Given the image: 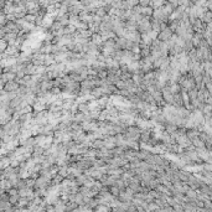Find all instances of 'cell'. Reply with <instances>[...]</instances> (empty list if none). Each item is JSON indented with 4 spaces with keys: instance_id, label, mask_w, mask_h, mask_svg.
<instances>
[{
    "instance_id": "obj_49",
    "label": "cell",
    "mask_w": 212,
    "mask_h": 212,
    "mask_svg": "<svg viewBox=\"0 0 212 212\" xmlns=\"http://www.w3.org/2000/svg\"><path fill=\"white\" fill-rule=\"evenodd\" d=\"M3 145V142H2V139H0V146H2Z\"/></svg>"
},
{
    "instance_id": "obj_13",
    "label": "cell",
    "mask_w": 212,
    "mask_h": 212,
    "mask_svg": "<svg viewBox=\"0 0 212 212\" xmlns=\"http://www.w3.org/2000/svg\"><path fill=\"white\" fill-rule=\"evenodd\" d=\"M89 93L92 94V97H93L94 99H98V98H101L102 95H103L102 87H94V88H92V89L89 91Z\"/></svg>"
},
{
    "instance_id": "obj_33",
    "label": "cell",
    "mask_w": 212,
    "mask_h": 212,
    "mask_svg": "<svg viewBox=\"0 0 212 212\" xmlns=\"http://www.w3.org/2000/svg\"><path fill=\"white\" fill-rule=\"evenodd\" d=\"M15 187L17 189V190H20V189H24V187H26V179H19L17 180V182H16V185H15Z\"/></svg>"
},
{
    "instance_id": "obj_4",
    "label": "cell",
    "mask_w": 212,
    "mask_h": 212,
    "mask_svg": "<svg viewBox=\"0 0 212 212\" xmlns=\"http://www.w3.org/2000/svg\"><path fill=\"white\" fill-rule=\"evenodd\" d=\"M174 34L172 32L169 27H166V29H164V30H160L159 32H158V40H160V41H167L169 38L171 37V35Z\"/></svg>"
},
{
    "instance_id": "obj_27",
    "label": "cell",
    "mask_w": 212,
    "mask_h": 212,
    "mask_svg": "<svg viewBox=\"0 0 212 212\" xmlns=\"http://www.w3.org/2000/svg\"><path fill=\"white\" fill-rule=\"evenodd\" d=\"M93 211H112L110 206L109 205H106V203H98L93 208Z\"/></svg>"
},
{
    "instance_id": "obj_44",
    "label": "cell",
    "mask_w": 212,
    "mask_h": 212,
    "mask_svg": "<svg viewBox=\"0 0 212 212\" xmlns=\"http://www.w3.org/2000/svg\"><path fill=\"white\" fill-rule=\"evenodd\" d=\"M166 2L172 6V8H176V6H179V2H178V0H166Z\"/></svg>"
},
{
    "instance_id": "obj_30",
    "label": "cell",
    "mask_w": 212,
    "mask_h": 212,
    "mask_svg": "<svg viewBox=\"0 0 212 212\" xmlns=\"http://www.w3.org/2000/svg\"><path fill=\"white\" fill-rule=\"evenodd\" d=\"M78 112L87 114V113L89 112V107H88V103H87V102H83V103H78Z\"/></svg>"
},
{
    "instance_id": "obj_25",
    "label": "cell",
    "mask_w": 212,
    "mask_h": 212,
    "mask_svg": "<svg viewBox=\"0 0 212 212\" xmlns=\"http://www.w3.org/2000/svg\"><path fill=\"white\" fill-rule=\"evenodd\" d=\"M104 146V140L103 139H95V140H93L92 142V145H91V148H93V149H101V148H103Z\"/></svg>"
},
{
    "instance_id": "obj_47",
    "label": "cell",
    "mask_w": 212,
    "mask_h": 212,
    "mask_svg": "<svg viewBox=\"0 0 212 212\" xmlns=\"http://www.w3.org/2000/svg\"><path fill=\"white\" fill-rule=\"evenodd\" d=\"M149 3H150V0H139L140 6H146V5H149Z\"/></svg>"
},
{
    "instance_id": "obj_22",
    "label": "cell",
    "mask_w": 212,
    "mask_h": 212,
    "mask_svg": "<svg viewBox=\"0 0 212 212\" xmlns=\"http://www.w3.org/2000/svg\"><path fill=\"white\" fill-rule=\"evenodd\" d=\"M185 195H186V197H187L190 201H192V200H195V199L197 197V190L189 189V190L185 192Z\"/></svg>"
},
{
    "instance_id": "obj_7",
    "label": "cell",
    "mask_w": 212,
    "mask_h": 212,
    "mask_svg": "<svg viewBox=\"0 0 212 212\" xmlns=\"http://www.w3.org/2000/svg\"><path fill=\"white\" fill-rule=\"evenodd\" d=\"M199 134H200V130H197L196 128H190V129H186L185 135H186L187 139L191 142V140H194V139L199 138Z\"/></svg>"
},
{
    "instance_id": "obj_36",
    "label": "cell",
    "mask_w": 212,
    "mask_h": 212,
    "mask_svg": "<svg viewBox=\"0 0 212 212\" xmlns=\"http://www.w3.org/2000/svg\"><path fill=\"white\" fill-rule=\"evenodd\" d=\"M24 19L27 21V23H31V24H35V19H36V15H32V14H26L24 16Z\"/></svg>"
},
{
    "instance_id": "obj_38",
    "label": "cell",
    "mask_w": 212,
    "mask_h": 212,
    "mask_svg": "<svg viewBox=\"0 0 212 212\" xmlns=\"http://www.w3.org/2000/svg\"><path fill=\"white\" fill-rule=\"evenodd\" d=\"M78 2L81 3V5H82L83 8H86V6H91V5H93L94 0H78Z\"/></svg>"
},
{
    "instance_id": "obj_39",
    "label": "cell",
    "mask_w": 212,
    "mask_h": 212,
    "mask_svg": "<svg viewBox=\"0 0 212 212\" xmlns=\"http://www.w3.org/2000/svg\"><path fill=\"white\" fill-rule=\"evenodd\" d=\"M34 186H35V179L34 178H26V187H31V189H34Z\"/></svg>"
},
{
    "instance_id": "obj_1",
    "label": "cell",
    "mask_w": 212,
    "mask_h": 212,
    "mask_svg": "<svg viewBox=\"0 0 212 212\" xmlns=\"http://www.w3.org/2000/svg\"><path fill=\"white\" fill-rule=\"evenodd\" d=\"M125 139H131V140H139V135H140V129L134 124V125H129L125 128V131L123 133Z\"/></svg>"
},
{
    "instance_id": "obj_21",
    "label": "cell",
    "mask_w": 212,
    "mask_h": 212,
    "mask_svg": "<svg viewBox=\"0 0 212 212\" xmlns=\"http://www.w3.org/2000/svg\"><path fill=\"white\" fill-rule=\"evenodd\" d=\"M99 112H101L99 108H95V109L89 110V112H88L89 118H91L92 120H98V118H99Z\"/></svg>"
},
{
    "instance_id": "obj_48",
    "label": "cell",
    "mask_w": 212,
    "mask_h": 212,
    "mask_svg": "<svg viewBox=\"0 0 212 212\" xmlns=\"http://www.w3.org/2000/svg\"><path fill=\"white\" fill-rule=\"evenodd\" d=\"M4 59V51H0V60Z\"/></svg>"
},
{
    "instance_id": "obj_19",
    "label": "cell",
    "mask_w": 212,
    "mask_h": 212,
    "mask_svg": "<svg viewBox=\"0 0 212 212\" xmlns=\"http://www.w3.org/2000/svg\"><path fill=\"white\" fill-rule=\"evenodd\" d=\"M55 206V211H66V202H63L61 199H59L56 201V203H53Z\"/></svg>"
},
{
    "instance_id": "obj_5",
    "label": "cell",
    "mask_w": 212,
    "mask_h": 212,
    "mask_svg": "<svg viewBox=\"0 0 212 212\" xmlns=\"http://www.w3.org/2000/svg\"><path fill=\"white\" fill-rule=\"evenodd\" d=\"M19 87H20V84H19V82L16 81V80H11V81H8V82H5V84H4V91L5 92H15Z\"/></svg>"
},
{
    "instance_id": "obj_17",
    "label": "cell",
    "mask_w": 212,
    "mask_h": 212,
    "mask_svg": "<svg viewBox=\"0 0 212 212\" xmlns=\"http://www.w3.org/2000/svg\"><path fill=\"white\" fill-rule=\"evenodd\" d=\"M55 56V61L56 62H65L66 59H67V51H63V52H59L53 55Z\"/></svg>"
},
{
    "instance_id": "obj_16",
    "label": "cell",
    "mask_w": 212,
    "mask_h": 212,
    "mask_svg": "<svg viewBox=\"0 0 212 212\" xmlns=\"http://www.w3.org/2000/svg\"><path fill=\"white\" fill-rule=\"evenodd\" d=\"M155 190H158L159 192H161V194H164V195H166V196H171V190H170L167 186L163 185V184H159V185L156 186Z\"/></svg>"
},
{
    "instance_id": "obj_32",
    "label": "cell",
    "mask_w": 212,
    "mask_h": 212,
    "mask_svg": "<svg viewBox=\"0 0 212 212\" xmlns=\"http://www.w3.org/2000/svg\"><path fill=\"white\" fill-rule=\"evenodd\" d=\"M192 49H194V45H192L191 40H187V41H185V44H184V46H182V51H185V52H189V51H191Z\"/></svg>"
},
{
    "instance_id": "obj_23",
    "label": "cell",
    "mask_w": 212,
    "mask_h": 212,
    "mask_svg": "<svg viewBox=\"0 0 212 212\" xmlns=\"http://www.w3.org/2000/svg\"><path fill=\"white\" fill-rule=\"evenodd\" d=\"M153 8L150 5H146V6H142V15L143 16H148V17H151L153 15Z\"/></svg>"
},
{
    "instance_id": "obj_40",
    "label": "cell",
    "mask_w": 212,
    "mask_h": 212,
    "mask_svg": "<svg viewBox=\"0 0 212 212\" xmlns=\"http://www.w3.org/2000/svg\"><path fill=\"white\" fill-rule=\"evenodd\" d=\"M50 92H51L53 95H57V97H59V95L61 94V92H62V89L59 88V87H52V88L50 89Z\"/></svg>"
},
{
    "instance_id": "obj_20",
    "label": "cell",
    "mask_w": 212,
    "mask_h": 212,
    "mask_svg": "<svg viewBox=\"0 0 212 212\" xmlns=\"http://www.w3.org/2000/svg\"><path fill=\"white\" fill-rule=\"evenodd\" d=\"M197 93H199V91H197L196 88H192V89L187 91V92H186V94H187V98H189V102H191V101H194V99H196V98H197Z\"/></svg>"
},
{
    "instance_id": "obj_11",
    "label": "cell",
    "mask_w": 212,
    "mask_h": 212,
    "mask_svg": "<svg viewBox=\"0 0 212 212\" xmlns=\"http://www.w3.org/2000/svg\"><path fill=\"white\" fill-rule=\"evenodd\" d=\"M176 113H178V115L179 117H181V118H189V115H190V110H187L186 108H185V106H181V107H176Z\"/></svg>"
},
{
    "instance_id": "obj_46",
    "label": "cell",
    "mask_w": 212,
    "mask_h": 212,
    "mask_svg": "<svg viewBox=\"0 0 212 212\" xmlns=\"http://www.w3.org/2000/svg\"><path fill=\"white\" fill-rule=\"evenodd\" d=\"M127 2L130 5V8H133V6H135V5L139 4V0H127Z\"/></svg>"
},
{
    "instance_id": "obj_3",
    "label": "cell",
    "mask_w": 212,
    "mask_h": 212,
    "mask_svg": "<svg viewBox=\"0 0 212 212\" xmlns=\"http://www.w3.org/2000/svg\"><path fill=\"white\" fill-rule=\"evenodd\" d=\"M128 40L133 41V42H137L139 44L140 40H142V34L138 31V30H133V31H125V35H124Z\"/></svg>"
},
{
    "instance_id": "obj_8",
    "label": "cell",
    "mask_w": 212,
    "mask_h": 212,
    "mask_svg": "<svg viewBox=\"0 0 212 212\" xmlns=\"http://www.w3.org/2000/svg\"><path fill=\"white\" fill-rule=\"evenodd\" d=\"M4 29L6 32H17L19 34V29H17V25L15 21H11V20H8L4 25Z\"/></svg>"
},
{
    "instance_id": "obj_42",
    "label": "cell",
    "mask_w": 212,
    "mask_h": 212,
    "mask_svg": "<svg viewBox=\"0 0 212 212\" xmlns=\"http://www.w3.org/2000/svg\"><path fill=\"white\" fill-rule=\"evenodd\" d=\"M8 20H6V14H4L3 11L0 13V25H5V23H6Z\"/></svg>"
},
{
    "instance_id": "obj_12",
    "label": "cell",
    "mask_w": 212,
    "mask_h": 212,
    "mask_svg": "<svg viewBox=\"0 0 212 212\" xmlns=\"http://www.w3.org/2000/svg\"><path fill=\"white\" fill-rule=\"evenodd\" d=\"M97 103H98V108L99 109H104L108 106V103H109V97H108V95H102L101 98L97 99Z\"/></svg>"
},
{
    "instance_id": "obj_24",
    "label": "cell",
    "mask_w": 212,
    "mask_h": 212,
    "mask_svg": "<svg viewBox=\"0 0 212 212\" xmlns=\"http://www.w3.org/2000/svg\"><path fill=\"white\" fill-rule=\"evenodd\" d=\"M62 180H63V178H62L61 175L56 174V175H53V176L51 178V184H50V185H52V186H57V185H60V184H61Z\"/></svg>"
},
{
    "instance_id": "obj_41",
    "label": "cell",
    "mask_w": 212,
    "mask_h": 212,
    "mask_svg": "<svg viewBox=\"0 0 212 212\" xmlns=\"http://www.w3.org/2000/svg\"><path fill=\"white\" fill-rule=\"evenodd\" d=\"M95 15H98V16H101L102 19L107 15V13L104 11V9L102 8V6H99V8H97V11H95Z\"/></svg>"
},
{
    "instance_id": "obj_45",
    "label": "cell",
    "mask_w": 212,
    "mask_h": 212,
    "mask_svg": "<svg viewBox=\"0 0 212 212\" xmlns=\"http://www.w3.org/2000/svg\"><path fill=\"white\" fill-rule=\"evenodd\" d=\"M172 208H174V211H184V207H182V205L181 203H175L174 206H172Z\"/></svg>"
},
{
    "instance_id": "obj_43",
    "label": "cell",
    "mask_w": 212,
    "mask_h": 212,
    "mask_svg": "<svg viewBox=\"0 0 212 212\" xmlns=\"http://www.w3.org/2000/svg\"><path fill=\"white\" fill-rule=\"evenodd\" d=\"M205 83V88L211 93L212 92V82H211V80L210 81H206V82H203Z\"/></svg>"
},
{
    "instance_id": "obj_14",
    "label": "cell",
    "mask_w": 212,
    "mask_h": 212,
    "mask_svg": "<svg viewBox=\"0 0 212 212\" xmlns=\"http://www.w3.org/2000/svg\"><path fill=\"white\" fill-rule=\"evenodd\" d=\"M124 27H125L127 31L137 30V21H135V20H131V19H129V20L124 21Z\"/></svg>"
},
{
    "instance_id": "obj_9",
    "label": "cell",
    "mask_w": 212,
    "mask_h": 212,
    "mask_svg": "<svg viewBox=\"0 0 212 212\" xmlns=\"http://www.w3.org/2000/svg\"><path fill=\"white\" fill-rule=\"evenodd\" d=\"M203 38V36H202V32H194L192 34V36H191V42H192V45H194V47H197L199 46V44H200V41Z\"/></svg>"
},
{
    "instance_id": "obj_28",
    "label": "cell",
    "mask_w": 212,
    "mask_h": 212,
    "mask_svg": "<svg viewBox=\"0 0 212 212\" xmlns=\"http://www.w3.org/2000/svg\"><path fill=\"white\" fill-rule=\"evenodd\" d=\"M161 9H163V11H164L166 15H169V16L171 15V13H172V11H174V8H172V6H171V5H170L167 2H165V4L161 6Z\"/></svg>"
},
{
    "instance_id": "obj_29",
    "label": "cell",
    "mask_w": 212,
    "mask_h": 212,
    "mask_svg": "<svg viewBox=\"0 0 212 212\" xmlns=\"http://www.w3.org/2000/svg\"><path fill=\"white\" fill-rule=\"evenodd\" d=\"M201 20H202L203 23H212V10H207V11L203 14V16H202Z\"/></svg>"
},
{
    "instance_id": "obj_34",
    "label": "cell",
    "mask_w": 212,
    "mask_h": 212,
    "mask_svg": "<svg viewBox=\"0 0 212 212\" xmlns=\"http://www.w3.org/2000/svg\"><path fill=\"white\" fill-rule=\"evenodd\" d=\"M109 192L114 196V197H118V195H119V192H120V190L115 186V185H113V186H109Z\"/></svg>"
},
{
    "instance_id": "obj_2",
    "label": "cell",
    "mask_w": 212,
    "mask_h": 212,
    "mask_svg": "<svg viewBox=\"0 0 212 212\" xmlns=\"http://www.w3.org/2000/svg\"><path fill=\"white\" fill-rule=\"evenodd\" d=\"M150 29H151V25H150V17H148V16H143L139 21H137V30H138L140 34H145V32H148Z\"/></svg>"
},
{
    "instance_id": "obj_15",
    "label": "cell",
    "mask_w": 212,
    "mask_h": 212,
    "mask_svg": "<svg viewBox=\"0 0 212 212\" xmlns=\"http://www.w3.org/2000/svg\"><path fill=\"white\" fill-rule=\"evenodd\" d=\"M55 56L52 53H45V59H44V66H50L52 63H55Z\"/></svg>"
},
{
    "instance_id": "obj_6",
    "label": "cell",
    "mask_w": 212,
    "mask_h": 212,
    "mask_svg": "<svg viewBox=\"0 0 212 212\" xmlns=\"http://www.w3.org/2000/svg\"><path fill=\"white\" fill-rule=\"evenodd\" d=\"M151 137V129L149 128H145V129H142L140 130V135H139V143H148V140L150 139Z\"/></svg>"
},
{
    "instance_id": "obj_10",
    "label": "cell",
    "mask_w": 212,
    "mask_h": 212,
    "mask_svg": "<svg viewBox=\"0 0 212 212\" xmlns=\"http://www.w3.org/2000/svg\"><path fill=\"white\" fill-rule=\"evenodd\" d=\"M172 106H174V107H181V106H184V98H182L181 92L174 94V101H172Z\"/></svg>"
},
{
    "instance_id": "obj_37",
    "label": "cell",
    "mask_w": 212,
    "mask_h": 212,
    "mask_svg": "<svg viewBox=\"0 0 212 212\" xmlns=\"http://www.w3.org/2000/svg\"><path fill=\"white\" fill-rule=\"evenodd\" d=\"M107 73H108V71L106 68H103V70L97 72V77H98V78H101V80H104V78H107Z\"/></svg>"
},
{
    "instance_id": "obj_35",
    "label": "cell",
    "mask_w": 212,
    "mask_h": 212,
    "mask_svg": "<svg viewBox=\"0 0 212 212\" xmlns=\"http://www.w3.org/2000/svg\"><path fill=\"white\" fill-rule=\"evenodd\" d=\"M203 207L207 210V212H212V200H203Z\"/></svg>"
},
{
    "instance_id": "obj_18",
    "label": "cell",
    "mask_w": 212,
    "mask_h": 212,
    "mask_svg": "<svg viewBox=\"0 0 212 212\" xmlns=\"http://www.w3.org/2000/svg\"><path fill=\"white\" fill-rule=\"evenodd\" d=\"M115 186H117L120 191H124L125 189H127V186H128V182L124 180V179H122V178H118L117 179V181H115Z\"/></svg>"
},
{
    "instance_id": "obj_26",
    "label": "cell",
    "mask_w": 212,
    "mask_h": 212,
    "mask_svg": "<svg viewBox=\"0 0 212 212\" xmlns=\"http://www.w3.org/2000/svg\"><path fill=\"white\" fill-rule=\"evenodd\" d=\"M203 72L208 76H212V63H211V61H203Z\"/></svg>"
},
{
    "instance_id": "obj_31",
    "label": "cell",
    "mask_w": 212,
    "mask_h": 212,
    "mask_svg": "<svg viewBox=\"0 0 212 212\" xmlns=\"http://www.w3.org/2000/svg\"><path fill=\"white\" fill-rule=\"evenodd\" d=\"M77 205L74 201H67L66 202V211H74V210H77Z\"/></svg>"
}]
</instances>
